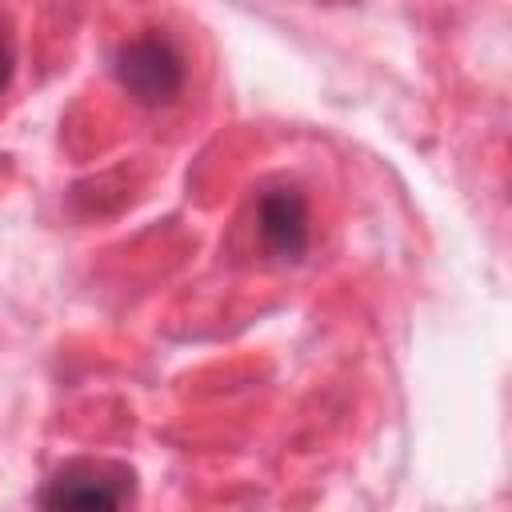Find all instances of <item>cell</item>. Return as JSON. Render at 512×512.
Here are the masks:
<instances>
[{
  "mask_svg": "<svg viewBox=\"0 0 512 512\" xmlns=\"http://www.w3.org/2000/svg\"><path fill=\"white\" fill-rule=\"evenodd\" d=\"M256 232L268 256L276 260H300L308 252V200L292 184L264 188L256 200Z\"/></svg>",
  "mask_w": 512,
  "mask_h": 512,
  "instance_id": "3957f363",
  "label": "cell"
},
{
  "mask_svg": "<svg viewBox=\"0 0 512 512\" xmlns=\"http://www.w3.org/2000/svg\"><path fill=\"white\" fill-rule=\"evenodd\" d=\"M132 472L116 460H68L40 492V512H124Z\"/></svg>",
  "mask_w": 512,
  "mask_h": 512,
  "instance_id": "6da1fadb",
  "label": "cell"
},
{
  "mask_svg": "<svg viewBox=\"0 0 512 512\" xmlns=\"http://www.w3.org/2000/svg\"><path fill=\"white\" fill-rule=\"evenodd\" d=\"M116 80L140 104H168L184 88V56L160 32L136 36L116 52Z\"/></svg>",
  "mask_w": 512,
  "mask_h": 512,
  "instance_id": "7a4b0ae2",
  "label": "cell"
},
{
  "mask_svg": "<svg viewBox=\"0 0 512 512\" xmlns=\"http://www.w3.org/2000/svg\"><path fill=\"white\" fill-rule=\"evenodd\" d=\"M12 68H16V52H12V40L0 32V92L8 88V80H12Z\"/></svg>",
  "mask_w": 512,
  "mask_h": 512,
  "instance_id": "277c9868",
  "label": "cell"
}]
</instances>
